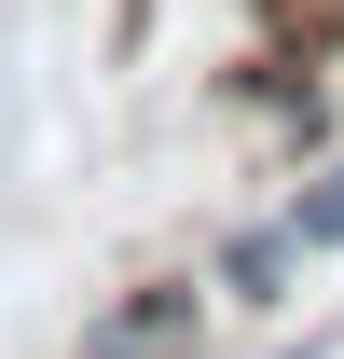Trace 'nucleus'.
Listing matches in <instances>:
<instances>
[{
  "label": "nucleus",
  "instance_id": "nucleus-1",
  "mask_svg": "<svg viewBox=\"0 0 344 359\" xmlns=\"http://www.w3.org/2000/svg\"><path fill=\"white\" fill-rule=\"evenodd\" d=\"M69 359H193V290H124L110 318H83Z\"/></svg>",
  "mask_w": 344,
  "mask_h": 359
},
{
  "label": "nucleus",
  "instance_id": "nucleus-2",
  "mask_svg": "<svg viewBox=\"0 0 344 359\" xmlns=\"http://www.w3.org/2000/svg\"><path fill=\"white\" fill-rule=\"evenodd\" d=\"M289 263H303V235H289V222H261V235H234V263H220V290H248V304H275V290H289Z\"/></svg>",
  "mask_w": 344,
  "mask_h": 359
},
{
  "label": "nucleus",
  "instance_id": "nucleus-3",
  "mask_svg": "<svg viewBox=\"0 0 344 359\" xmlns=\"http://www.w3.org/2000/svg\"><path fill=\"white\" fill-rule=\"evenodd\" d=\"M289 235H303V249H331V235H344V166H317V194L289 208Z\"/></svg>",
  "mask_w": 344,
  "mask_h": 359
},
{
  "label": "nucleus",
  "instance_id": "nucleus-4",
  "mask_svg": "<svg viewBox=\"0 0 344 359\" xmlns=\"http://www.w3.org/2000/svg\"><path fill=\"white\" fill-rule=\"evenodd\" d=\"M275 359H317V332H303V346H275Z\"/></svg>",
  "mask_w": 344,
  "mask_h": 359
}]
</instances>
